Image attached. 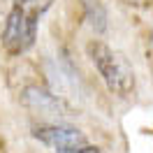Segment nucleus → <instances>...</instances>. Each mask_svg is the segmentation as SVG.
<instances>
[{"label":"nucleus","mask_w":153,"mask_h":153,"mask_svg":"<svg viewBox=\"0 0 153 153\" xmlns=\"http://www.w3.org/2000/svg\"><path fill=\"white\" fill-rule=\"evenodd\" d=\"M121 2H125V5H130V7H149L153 0H121Z\"/></svg>","instance_id":"0eeeda50"},{"label":"nucleus","mask_w":153,"mask_h":153,"mask_svg":"<svg viewBox=\"0 0 153 153\" xmlns=\"http://www.w3.org/2000/svg\"><path fill=\"white\" fill-rule=\"evenodd\" d=\"M21 100H23V105L28 107L30 111H35V114L51 116V118L63 116V105L58 102V97L51 95L49 91H44V88L37 86V84H35V86H26V88H23Z\"/></svg>","instance_id":"20e7f679"},{"label":"nucleus","mask_w":153,"mask_h":153,"mask_svg":"<svg viewBox=\"0 0 153 153\" xmlns=\"http://www.w3.org/2000/svg\"><path fill=\"white\" fill-rule=\"evenodd\" d=\"M35 139H39L42 144H47L51 149H56L58 153H72L88 146V137L81 130H76L72 125H63V123H47V125H37L35 130Z\"/></svg>","instance_id":"7ed1b4c3"},{"label":"nucleus","mask_w":153,"mask_h":153,"mask_svg":"<svg viewBox=\"0 0 153 153\" xmlns=\"http://www.w3.org/2000/svg\"><path fill=\"white\" fill-rule=\"evenodd\" d=\"M35 37H37V23L21 19L16 12L10 10L7 19H5V26H2V35H0L2 49L10 56H21L35 44Z\"/></svg>","instance_id":"f03ea898"},{"label":"nucleus","mask_w":153,"mask_h":153,"mask_svg":"<svg viewBox=\"0 0 153 153\" xmlns=\"http://www.w3.org/2000/svg\"><path fill=\"white\" fill-rule=\"evenodd\" d=\"M86 51L88 58L93 60V65L97 67L102 81L114 95L128 97L134 91V70L123 53H118L102 39H91L86 44Z\"/></svg>","instance_id":"f257e3e1"},{"label":"nucleus","mask_w":153,"mask_h":153,"mask_svg":"<svg viewBox=\"0 0 153 153\" xmlns=\"http://www.w3.org/2000/svg\"><path fill=\"white\" fill-rule=\"evenodd\" d=\"M84 7H86V21L93 26V30L102 33L107 28V14H105V7L100 0H84Z\"/></svg>","instance_id":"423d86ee"},{"label":"nucleus","mask_w":153,"mask_h":153,"mask_svg":"<svg viewBox=\"0 0 153 153\" xmlns=\"http://www.w3.org/2000/svg\"><path fill=\"white\" fill-rule=\"evenodd\" d=\"M51 5H53V0H14L12 12H16L21 19L30 21V23H37V19Z\"/></svg>","instance_id":"39448f33"}]
</instances>
